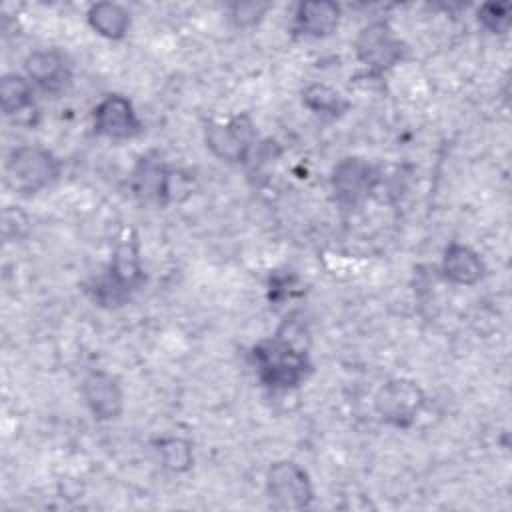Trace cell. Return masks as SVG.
I'll return each instance as SVG.
<instances>
[{
	"instance_id": "ac0fdd59",
	"label": "cell",
	"mask_w": 512,
	"mask_h": 512,
	"mask_svg": "<svg viewBox=\"0 0 512 512\" xmlns=\"http://www.w3.org/2000/svg\"><path fill=\"white\" fill-rule=\"evenodd\" d=\"M158 452H160L164 468H168L172 472H186L192 468V462H194L192 444L184 438H178V436L160 438Z\"/></svg>"
},
{
	"instance_id": "9a60e30c",
	"label": "cell",
	"mask_w": 512,
	"mask_h": 512,
	"mask_svg": "<svg viewBox=\"0 0 512 512\" xmlns=\"http://www.w3.org/2000/svg\"><path fill=\"white\" fill-rule=\"evenodd\" d=\"M88 24L100 36L120 40L130 28V14L116 2H96L88 10Z\"/></svg>"
},
{
	"instance_id": "e0dca14e",
	"label": "cell",
	"mask_w": 512,
	"mask_h": 512,
	"mask_svg": "<svg viewBox=\"0 0 512 512\" xmlns=\"http://www.w3.org/2000/svg\"><path fill=\"white\" fill-rule=\"evenodd\" d=\"M302 102L308 110L324 116H340L348 110V102L344 100V96L326 84H310L302 92Z\"/></svg>"
},
{
	"instance_id": "d6986e66",
	"label": "cell",
	"mask_w": 512,
	"mask_h": 512,
	"mask_svg": "<svg viewBox=\"0 0 512 512\" xmlns=\"http://www.w3.org/2000/svg\"><path fill=\"white\" fill-rule=\"evenodd\" d=\"M478 22L492 34H502L510 26L508 4H482L478 10Z\"/></svg>"
},
{
	"instance_id": "7a4b0ae2",
	"label": "cell",
	"mask_w": 512,
	"mask_h": 512,
	"mask_svg": "<svg viewBox=\"0 0 512 512\" xmlns=\"http://www.w3.org/2000/svg\"><path fill=\"white\" fill-rule=\"evenodd\" d=\"M144 280V272L140 266L138 244L134 238L122 240L112 256V262L106 274L96 282L94 298L100 304H122L132 290H136Z\"/></svg>"
},
{
	"instance_id": "5b68a950",
	"label": "cell",
	"mask_w": 512,
	"mask_h": 512,
	"mask_svg": "<svg viewBox=\"0 0 512 512\" xmlns=\"http://www.w3.org/2000/svg\"><path fill=\"white\" fill-rule=\"evenodd\" d=\"M378 416L396 428H410L426 404L424 390L408 378H392L376 394Z\"/></svg>"
},
{
	"instance_id": "ffe728a7",
	"label": "cell",
	"mask_w": 512,
	"mask_h": 512,
	"mask_svg": "<svg viewBox=\"0 0 512 512\" xmlns=\"http://www.w3.org/2000/svg\"><path fill=\"white\" fill-rule=\"evenodd\" d=\"M268 6L266 4H256V2H246V4H236L234 6V18L240 22V24H252L256 22L262 12L266 10Z\"/></svg>"
},
{
	"instance_id": "7c38bea8",
	"label": "cell",
	"mask_w": 512,
	"mask_h": 512,
	"mask_svg": "<svg viewBox=\"0 0 512 512\" xmlns=\"http://www.w3.org/2000/svg\"><path fill=\"white\" fill-rule=\"evenodd\" d=\"M24 68L28 78L48 92H58L70 82V66L64 54L54 48L30 52L24 60Z\"/></svg>"
},
{
	"instance_id": "ba28073f",
	"label": "cell",
	"mask_w": 512,
	"mask_h": 512,
	"mask_svg": "<svg viewBox=\"0 0 512 512\" xmlns=\"http://www.w3.org/2000/svg\"><path fill=\"white\" fill-rule=\"evenodd\" d=\"M210 152L226 162H244L254 144V124L248 114L232 116L226 122H210L204 130Z\"/></svg>"
},
{
	"instance_id": "30bf717a",
	"label": "cell",
	"mask_w": 512,
	"mask_h": 512,
	"mask_svg": "<svg viewBox=\"0 0 512 512\" xmlns=\"http://www.w3.org/2000/svg\"><path fill=\"white\" fill-rule=\"evenodd\" d=\"M376 170L362 158H344L334 166L332 188L340 206L354 208L376 186Z\"/></svg>"
},
{
	"instance_id": "5bb4252c",
	"label": "cell",
	"mask_w": 512,
	"mask_h": 512,
	"mask_svg": "<svg viewBox=\"0 0 512 512\" xmlns=\"http://www.w3.org/2000/svg\"><path fill=\"white\" fill-rule=\"evenodd\" d=\"M442 272L454 284L472 286L484 276V262L472 248L454 242L444 250Z\"/></svg>"
},
{
	"instance_id": "277c9868",
	"label": "cell",
	"mask_w": 512,
	"mask_h": 512,
	"mask_svg": "<svg viewBox=\"0 0 512 512\" xmlns=\"http://www.w3.org/2000/svg\"><path fill=\"white\" fill-rule=\"evenodd\" d=\"M266 494L274 508L282 510H304L314 500V488L308 472L292 462H274L266 472Z\"/></svg>"
},
{
	"instance_id": "4fadbf2b",
	"label": "cell",
	"mask_w": 512,
	"mask_h": 512,
	"mask_svg": "<svg viewBox=\"0 0 512 512\" xmlns=\"http://www.w3.org/2000/svg\"><path fill=\"white\" fill-rule=\"evenodd\" d=\"M340 22V8L334 2H302L296 8V32L310 38L330 36Z\"/></svg>"
},
{
	"instance_id": "6da1fadb",
	"label": "cell",
	"mask_w": 512,
	"mask_h": 512,
	"mask_svg": "<svg viewBox=\"0 0 512 512\" xmlns=\"http://www.w3.org/2000/svg\"><path fill=\"white\" fill-rule=\"evenodd\" d=\"M250 356L256 374L266 388H296L310 372L308 332L300 320L286 318L276 336L256 344Z\"/></svg>"
},
{
	"instance_id": "8992f818",
	"label": "cell",
	"mask_w": 512,
	"mask_h": 512,
	"mask_svg": "<svg viewBox=\"0 0 512 512\" xmlns=\"http://www.w3.org/2000/svg\"><path fill=\"white\" fill-rule=\"evenodd\" d=\"M184 182V174H180L178 170H170L154 158H142L132 174L134 194L144 202H154L162 206L178 200V192H188Z\"/></svg>"
},
{
	"instance_id": "9c48e42d",
	"label": "cell",
	"mask_w": 512,
	"mask_h": 512,
	"mask_svg": "<svg viewBox=\"0 0 512 512\" xmlns=\"http://www.w3.org/2000/svg\"><path fill=\"white\" fill-rule=\"evenodd\" d=\"M94 130L112 140H128L142 134L140 122L132 102L120 94H108L94 108Z\"/></svg>"
},
{
	"instance_id": "52a82bcc",
	"label": "cell",
	"mask_w": 512,
	"mask_h": 512,
	"mask_svg": "<svg viewBox=\"0 0 512 512\" xmlns=\"http://www.w3.org/2000/svg\"><path fill=\"white\" fill-rule=\"evenodd\" d=\"M356 56L372 72H386L404 56V44L394 30L378 20L364 26L356 38Z\"/></svg>"
},
{
	"instance_id": "3957f363",
	"label": "cell",
	"mask_w": 512,
	"mask_h": 512,
	"mask_svg": "<svg viewBox=\"0 0 512 512\" xmlns=\"http://www.w3.org/2000/svg\"><path fill=\"white\" fill-rule=\"evenodd\" d=\"M6 174L14 190L34 194L58 178L60 162L46 148L20 146L14 148L8 156Z\"/></svg>"
},
{
	"instance_id": "2e32d148",
	"label": "cell",
	"mask_w": 512,
	"mask_h": 512,
	"mask_svg": "<svg viewBox=\"0 0 512 512\" xmlns=\"http://www.w3.org/2000/svg\"><path fill=\"white\" fill-rule=\"evenodd\" d=\"M0 102L6 116H18L32 106V86L20 74H4L0 80Z\"/></svg>"
},
{
	"instance_id": "8fae6325",
	"label": "cell",
	"mask_w": 512,
	"mask_h": 512,
	"mask_svg": "<svg viewBox=\"0 0 512 512\" xmlns=\"http://www.w3.org/2000/svg\"><path fill=\"white\" fill-rule=\"evenodd\" d=\"M82 396L94 418L98 420H114L122 414L124 394L118 380L104 372L92 370L82 380Z\"/></svg>"
}]
</instances>
